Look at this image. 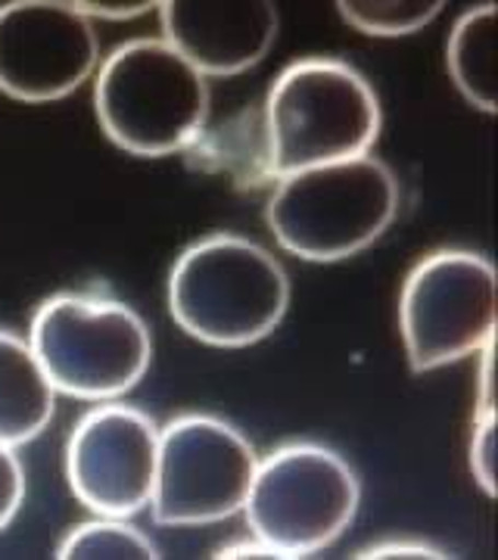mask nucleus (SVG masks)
Wrapping results in <instances>:
<instances>
[{"label":"nucleus","mask_w":498,"mask_h":560,"mask_svg":"<svg viewBox=\"0 0 498 560\" xmlns=\"http://www.w3.org/2000/svg\"><path fill=\"white\" fill-rule=\"evenodd\" d=\"M442 0H339L337 10L343 20L361 35L396 38L412 35L437 20Z\"/></svg>","instance_id":"obj_16"},{"label":"nucleus","mask_w":498,"mask_h":560,"mask_svg":"<svg viewBox=\"0 0 498 560\" xmlns=\"http://www.w3.org/2000/svg\"><path fill=\"white\" fill-rule=\"evenodd\" d=\"M57 411V389L32 346L0 330V442L16 448L47 430Z\"/></svg>","instance_id":"obj_12"},{"label":"nucleus","mask_w":498,"mask_h":560,"mask_svg":"<svg viewBox=\"0 0 498 560\" xmlns=\"http://www.w3.org/2000/svg\"><path fill=\"white\" fill-rule=\"evenodd\" d=\"M445 62L464 101L496 113V3L467 10L455 22Z\"/></svg>","instance_id":"obj_14"},{"label":"nucleus","mask_w":498,"mask_h":560,"mask_svg":"<svg viewBox=\"0 0 498 560\" xmlns=\"http://www.w3.org/2000/svg\"><path fill=\"white\" fill-rule=\"evenodd\" d=\"M160 22L162 40L206 79L253 69L278 38L271 0H162Z\"/></svg>","instance_id":"obj_11"},{"label":"nucleus","mask_w":498,"mask_h":560,"mask_svg":"<svg viewBox=\"0 0 498 560\" xmlns=\"http://www.w3.org/2000/svg\"><path fill=\"white\" fill-rule=\"evenodd\" d=\"M100 40L91 20L62 0L0 7V94L22 103L69 97L94 72Z\"/></svg>","instance_id":"obj_10"},{"label":"nucleus","mask_w":498,"mask_h":560,"mask_svg":"<svg viewBox=\"0 0 498 560\" xmlns=\"http://www.w3.org/2000/svg\"><path fill=\"white\" fill-rule=\"evenodd\" d=\"M256 448L238 427L209 415H184L160 430L153 521L202 526L243 511L256 477Z\"/></svg>","instance_id":"obj_8"},{"label":"nucleus","mask_w":498,"mask_h":560,"mask_svg":"<svg viewBox=\"0 0 498 560\" xmlns=\"http://www.w3.org/2000/svg\"><path fill=\"white\" fill-rule=\"evenodd\" d=\"M290 305V280L259 243L209 234L190 243L169 275V312L206 346L243 349L265 340Z\"/></svg>","instance_id":"obj_2"},{"label":"nucleus","mask_w":498,"mask_h":560,"mask_svg":"<svg viewBox=\"0 0 498 560\" xmlns=\"http://www.w3.org/2000/svg\"><path fill=\"white\" fill-rule=\"evenodd\" d=\"M396 212V175L386 162L359 156L280 178L265 206V221L290 256L339 261L368 249Z\"/></svg>","instance_id":"obj_4"},{"label":"nucleus","mask_w":498,"mask_h":560,"mask_svg":"<svg viewBox=\"0 0 498 560\" xmlns=\"http://www.w3.org/2000/svg\"><path fill=\"white\" fill-rule=\"evenodd\" d=\"M194 165L206 172H224L240 187L268 184V150H265V121L262 113L243 109L216 131H202L187 150Z\"/></svg>","instance_id":"obj_13"},{"label":"nucleus","mask_w":498,"mask_h":560,"mask_svg":"<svg viewBox=\"0 0 498 560\" xmlns=\"http://www.w3.org/2000/svg\"><path fill=\"white\" fill-rule=\"evenodd\" d=\"M268 178L368 156L380 135L374 88L349 62L312 57L287 66L271 84L265 109Z\"/></svg>","instance_id":"obj_1"},{"label":"nucleus","mask_w":498,"mask_h":560,"mask_svg":"<svg viewBox=\"0 0 498 560\" xmlns=\"http://www.w3.org/2000/svg\"><path fill=\"white\" fill-rule=\"evenodd\" d=\"M496 418L493 411H483L474 423V442H471V467H474V480L483 486V492L489 499H496V474H493V442H496Z\"/></svg>","instance_id":"obj_18"},{"label":"nucleus","mask_w":498,"mask_h":560,"mask_svg":"<svg viewBox=\"0 0 498 560\" xmlns=\"http://www.w3.org/2000/svg\"><path fill=\"white\" fill-rule=\"evenodd\" d=\"M216 558H228V560H234V558H250V560H283V555H280L278 548H271L268 541H262L253 536V541L250 539H243V541H231V545H221L219 551H216Z\"/></svg>","instance_id":"obj_21"},{"label":"nucleus","mask_w":498,"mask_h":560,"mask_svg":"<svg viewBox=\"0 0 498 560\" xmlns=\"http://www.w3.org/2000/svg\"><path fill=\"white\" fill-rule=\"evenodd\" d=\"M398 327L415 374L479 352L496 334V265L467 249L420 259L402 287Z\"/></svg>","instance_id":"obj_7"},{"label":"nucleus","mask_w":498,"mask_h":560,"mask_svg":"<svg viewBox=\"0 0 498 560\" xmlns=\"http://www.w3.org/2000/svg\"><path fill=\"white\" fill-rule=\"evenodd\" d=\"M22 499H25L22 464L13 455V448L0 442V529H7L13 523V517L20 514Z\"/></svg>","instance_id":"obj_17"},{"label":"nucleus","mask_w":498,"mask_h":560,"mask_svg":"<svg viewBox=\"0 0 498 560\" xmlns=\"http://www.w3.org/2000/svg\"><path fill=\"white\" fill-rule=\"evenodd\" d=\"M72 7L84 13V16H100V20H135L140 13H147L150 7H160V3H150V0H72Z\"/></svg>","instance_id":"obj_20"},{"label":"nucleus","mask_w":498,"mask_h":560,"mask_svg":"<svg viewBox=\"0 0 498 560\" xmlns=\"http://www.w3.org/2000/svg\"><path fill=\"white\" fill-rule=\"evenodd\" d=\"M100 128L131 156L187 153L206 131L209 81L162 38L116 47L94 81Z\"/></svg>","instance_id":"obj_3"},{"label":"nucleus","mask_w":498,"mask_h":560,"mask_svg":"<svg viewBox=\"0 0 498 560\" xmlns=\"http://www.w3.org/2000/svg\"><path fill=\"white\" fill-rule=\"evenodd\" d=\"M160 427L131 405H100L66 445L72 495L100 517H135L153 501Z\"/></svg>","instance_id":"obj_9"},{"label":"nucleus","mask_w":498,"mask_h":560,"mask_svg":"<svg viewBox=\"0 0 498 560\" xmlns=\"http://www.w3.org/2000/svg\"><path fill=\"white\" fill-rule=\"evenodd\" d=\"M356 558L361 560H386V558H449L442 548L430 545V541H405V539H393V541H380V545H371L359 551Z\"/></svg>","instance_id":"obj_19"},{"label":"nucleus","mask_w":498,"mask_h":560,"mask_svg":"<svg viewBox=\"0 0 498 560\" xmlns=\"http://www.w3.org/2000/svg\"><path fill=\"white\" fill-rule=\"evenodd\" d=\"M28 346L54 389L84 401L125 396L143 381L153 359L143 318L103 293L50 296L32 318Z\"/></svg>","instance_id":"obj_5"},{"label":"nucleus","mask_w":498,"mask_h":560,"mask_svg":"<svg viewBox=\"0 0 498 560\" xmlns=\"http://www.w3.org/2000/svg\"><path fill=\"white\" fill-rule=\"evenodd\" d=\"M60 560H157V545L119 517L81 523L57 545Z\"/></svg>","instance_id":"obj_15"},{"label":"nucleus","mask_w":498,"mask_h":560,"mask_svg":"<svg viewBox=\"0 0 498 560\" xmlns=\"http://www.w3.org/2000/svg\"><path fill=\"white\" fill-rule=\"evenodd\" d=\"M359 499V480L337 452L290 442L259 460L243 511L253 536L283 560L312 558L349 529Z\"/></svg>","instance_id":"obj_6"}]
</instances>
